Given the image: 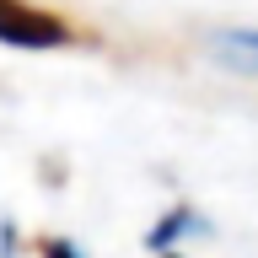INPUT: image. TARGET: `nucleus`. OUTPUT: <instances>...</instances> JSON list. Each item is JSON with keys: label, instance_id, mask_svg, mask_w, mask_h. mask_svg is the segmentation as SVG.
<instances>
[{"label": "nucleus", "instance_id": "obj_1", "mask_svg": "<svg viewBox=\"0 0 258 258\" xmlns=\"http://www.w3.org/2000/svg\"><path fill=\"white\" fill-rule=\"evenodd\" d=\"M70 38L64 22H54L48 11H32L22 0H0V43L11 48H59Z\"/></svg>", "mask_w": 258, "mask_h": 258}, {"label": "nucleus", "instance_id": "obj_2", "mask_svg": "<svg viewBox=\"0 0 258 258\" xmlns=\"http://www.w3.org/2000/svg\"><path fill=\"white\" fill-rule=\"evenodd\" d=\"M215 48H221V59L258 70V32H221V38H215Z\"/></svg>", "mask_w": 258, "mask_h": 258}, {"label": "nucleus", "instance_id": "obj_3", "mask_svg": "<svg viewBox=\"0 0 258 258\" xmlns=\"http://www.w3.org/2000/svg\"><path fill=\"white\" fill-rule=\"evenodd\" d=\"M188 231H199V215H194V210H177L172 221H161V226H156V231H151V237H145V242H151V247H156V253H161L167 242L188 237Z\"/></svg>", "mask_w": 258, "mask_h": 258}, {"label": "nucleus", "instance_id": "obj_4", "mask_svg": "<svg viewBox=\"0 0 258 258\" xmlns=\"http://www.w3.org/2000/svg\"><path fill=\"white\" fill-rule=\"evenodd\" d=\"M43 258H81V253L70 247V242H48V247H43Z\"/></svg>", "mask_w": 258, "mask_h": 258}, {"label": "nucleus", "instance_id": "obj_5", "mask_svg": "<svg viewBox=\"0 0 258 258\" xmlns=\"http://www.w3.org/2000/svg\"><path fill=\"white\" fill-rule=\"evenodd\" d=\"M167 258H177V253H167Z\"/></svg>", "mask_w": 258, "mask_h": 258}]
</instances>
